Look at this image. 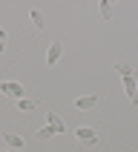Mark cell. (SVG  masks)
<instances>
[{
	"instance_id": "12",
	"label": "cell",
	"mask_w": 138,
	"mask_h": 152,
	"mask_svg": "<svg viewBox=\"0 0 138 152\" xmlns=\"http://www.w3.org/2000/svg\"><path fill=\"white\" fill-rule=\"evenodd\" d=\"M52 135H55V132H52V129H49V126H43V129H40V132H37V138H43V141H46V138H52Z\"/></svg>"
},
{
	"instance_id": "10",
	"label": "cell",
	"mask_w": 138,
	"mask_h": 152,
	"mask_svg": "<svg viewBox=\"0 0 138 152\" xmlns=\"http://www.w3.org/2000/svg\"><path fill=\"white\" fill-rule=\"evenodd\" d=\"M101 17H104V20H109V17H112V3H109V0H104V3H101Z\"/></svg>"
},
{
	"instance_id": "11",
	"label": "cell",
	"mask_w": 138,
	"mask_h": 152,
	"mask_svg": "<svg viewBox=\"0 0 138 152\" xmlns=\"http://www.w3.org/2000/svg\"><path fill=\"white\" fill-rule=\"evenodd\" d=\"M115 69H118V75H121V77L132 75V66H127V63H115Z\"/></svg>"
},
{
	"instance_id": "4",
	"label": "cell",
	"mask_w": 138,
	"mask_h": 152,
	"mask_svg": "<svg viewBox=\"0 0 138 152\" xmlns=\"http://www.w3.org/2000/svg\"><path fill=\"white\" fill-rule=\"evenodd\" d=\"M60 55H63V43H52L49 46V52H46V66H55V63H58L60 60Z\"/></svg>"
},
{
	"instance_id": "1",
	"label": "cell",
	"mask_w": 138,
	"mask_h": 152,
	"mask_svg": "<svg viewBox=\"0 0 138 152\" xmlns=\"http://www.w3.org/2000/svg\"><path fill=\"white\" fill-rule=\"evenodd\" d=\"M0 92L9 95V98H17V101H20V98H23V86L17 83V80H3V83H0Z\"/></svg>"
},
{
	"instance_id": "5",
	"label": "cell",
	"mask_w": 138,
	"mask_h": 152,
	"mask_svg": "<svg viewBox=\"0 0 138 152\" xmlns=\"http://www.w3.org/2000/svg\"><path fill=\"white\" fill-rule=\"evenodd\" d=\"M95 103H98V98H95V95H84V98H78V101H75V109L86 112V109H92Z\"/></svg>"
},
{
	"instance_id": "8",
	"label": "cell",
	"mask_w": 138,
	"mask_h": 152,
	"mask_svg": "<svg viewBox=\"0 0 138 152\" xmlns=\"http://www.w3.org/2000/svg\"><path fill=\"white\" fill-rule=\"evenodd\" d=\"M17 109H20V112H32V109H37V101H32V98H20V101H17Z\"/></svg>"
},
{
	"instance_id": "9",
	"label": "cell",
	"mask_w": 138,
	"mask_h": 152,
	"mask_svg": "<svg viewBox=\"0 0 138 152\" xmlns=\"http://www.w3.org/2000/svg\"><path fill=\"white\" fill-rule=\"evenodd\" d=\"M32 23L37 26V29H46V20H43V15L37 12V9H32Z\"/></svg>"
},
{
	"instance_id": "3",
	"label": "cell",
	"mask_w": 138,
	"mask_h": 152,
	"mask_svg": "<svg viewBox=\"0 0 138 152\" xmlns=\"http://www.w3.org/2000/svg\"><path fill=\"white\" fill-rule=\"evenodd\" d=\"M75 135L81 138L86 146H95V144H98V132H95V129H89V126H78V129H75Z\"/></svg>"
},
{
	"instance_id": "6",
	"label": "cell",
	"mask_w": 138,
	"mask_h": 152,
	"mask_svg": "<svg viewBox=\"0 0 138 152\" xmlns=\"http://www.w3.org/2000/svg\"><path fill=\"white\" fill-rule=\"evenodd\" d=\"M0 138H3V141L12 146V149H23V138H20V135H15V132H3Z\"/></svg>"
},
{
	"instance_id": "14",
	"label": "cell",
	"mask_w": 138,
	"mask_h": 152,
	"mask_svg": "<svg viewBox=\"0 0 138 152\" xmlns=\"http://www.w3.org/2000/svg\"><path fill=\"white\" fill-rule=\"evenodd\" d=\"M132 103H138V89H135V95H132Z\"/></svg>"
},
{
	"instance_id": "13",
	"label": "cell",
	"mask_w": 138,
	"mask_h": 152,
	"mask_svg": "<svg viewBox=\"0 0 138 152\" xmlns=\"http://www.w3.org/2000/svg\"><path fill=\"white\" fill-rule=\"evenodd\" d=\"M0 43H6V32L3 29H0Z\"/></svg>"
},
{
	"instance_id": "7",
	"label": "cell",
	"mask_w": 138,
	"mask_h": 152,
	"mask_svg": "<svg viewBox=\"0 0 138 152\" xmlns=\"http://www.w3.org/2000/svg\"><path fill=\"white\" fill-rule=\"evenodd\" d=\"M124 89H127L129 101H132V95H135V89H138V77L135 75H127V77H124Z\"/></svg>"
},
{
	"instance_id": "15",
	"label": "cell",
	"mask_w": 138,
	"mask_h": 152,
	"mask_svg": "<svg viewBox=\"0 0 138 152\" xmlns=\"http://www.w3.org/2000/svg\"><path fill=\"white\" fill-rule=\"evenodd\" d=\"M3 49H6V43H0V55H3Z\"/></svg>"
},
{
	"instance_id": "2",
	"label": "cell",
	"mask_w": 138,
	"mask_h": 152,
	"mask_svg": "<svg viewBox=\"0 0 138 152\" xmlns=\"http://www.w3.org/2000/svg\"><path fill=\"white\" fill-rule=\"evenodd\" d=\"M46 126L55 132V135H60V132H66V124L60 121V115L58 112H46Z\"/></svg>"
}]
</instances>
